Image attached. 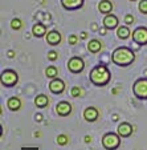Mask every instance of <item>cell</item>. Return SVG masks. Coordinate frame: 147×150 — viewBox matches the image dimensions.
I'll return each mask as SVG.
<instances>
[{
  "mask_svg": "<svg viewBox=\"0 0 147 150\" xmlns=\"http://www.w3.org/2000/svg\"><path fill=\"white\" fill-rule=\"evenodd\" d=\"M135 60V53L127 47H119L111 53V61L118 67H129Z\"/></svg>",
  "mask_w": 147,
  "mask_h": 150,
  "instance_id": "obj_1",
  "label": "cell"
},
{
  "mask_svg": "<svg viewBox=\"0 0 147 150\" xmlns=\"http://www.w3.org/2000/svg\"><path fill=\"white\" fill-rule=\"evenodd\" d=\"M89 79H90V82L96 86H105L106 84H109L111 79L110 71L106 65L103 64H99V65H96L89 73Z\"/></svg>",
  "mask_w": 147,
  "mask_h": 150,
  "instance_id": "obj_2",
  "label": "cell"
},
{
  "mask_svg": "<svg viewBox=\"0 0 147 150\" xmlns=\"http://www.w3.org/2000/svg\"><path fill=\"white\" fill-rule=\"evenodd\" d=\"M121 145V136L118 133H113V132H109V133H105L102 137V146L106 150H115L119 147Z\"/></svg>",
  "mask_w": 147,
  "mask_h": 150,
  "instance_id": "obj_3",
  "label": "cell"
},
{
  "mask_svg": "<svg viewBox=\"0 0 147 150\" xmlns=\"http://www.w3.org/2000/svg\"><path fill=\"white\" fill-rule=\"evenodd\" d=\"M0 81L1 85L6 86V88H12L19 82V74L13 71V69H6V71L1 72V76H0Z\"/></svg>",
  "mask_w": 147,
  "mask_h": 150,
  "instance_id": "obj_4",
  "label": "cell"
},
{
  "mask_svg": "<svg viewBox=\"0 0 147 150\" xmlns=\"http://www.w3.org/2000/svg\"><path fill=\"white\" fill-rule=\"evenodd\" d=\"M133 93L136 98L147 100V79H138L134 82Z\"/></svg>",
  "mask_w": 147,
  "mask_h": 150,
  "instance_id": "obj_5",
  "label": "cell"
},
{
  "mask_svg": "<svg viewBox=\"0 0 147 150\" xmlns=\"http://www.w3.org/2000/svg\"><path fill=\"white\" fill-rule=\"evenodd\" d=\"M133 40L138 45H146L147 44V28L146 27H138L133 31Z\"/></svg>",
  "mask_w": 147,
  "mask_h": 150,
  "instance_id": "obj_6",
  "label": "cell"
},
{
  "mask_svg": "<svg viewBox=\"0 0 147 150\" xmlns=\"http://www.w3.org/2000/svg\"><path fill=\"white\" fill-rule=\"evenodd\" d=\"M84 68H85V62H84V60L78 56L72 57V59L68 61V69L72 72V73H79V72L84 71Z\"/></svg>",
  "mask_w": 147,
  "mask_h": 150,
  "instance_id": "obj_7",
  "label": "cell"
},
{
  "mask_svg": "<svg viewBox=\"0 0 147 150\" xmlns=\"http://www.w3.org/2000/svg\"><path fill=\"white\" fill-rule=\"evenodd\" d=\"M49 91L54 94H61L65 91V82L61 79H53L49 82Z\"/></svg>",
  "mask_w": 147,
  "mask_h": 150,
  "instance_id": "obj_8",
  "label": "cell"
},
{
  "mask_svg": "<svg viewBox=\"0 0 147 150\" xmlns=\"http://www.w3.org/2000/svg\"><path fill=\"white\" fill-rule=\"evenodd\" d=\"M56 113L61 117H66L72 113V105L68 101H61L56 105Z\"/></svg>",
  "mask_w": 147,
  "mask_h": 150,
  "instance_id": "obj_9",
  "label": "cell"
},
{
  "mask_svg": "<svg viewBox=\"0 0 147 150\" xmlns=\"http://www.w3.org/2000/svg\"><path fill=\"white\" fill-rule=\"evenodd\" d=\"M134 132V127L131 126L129 122H122L118 125V129H117V133L122 137V138H126V137H130Z\"/></svg>",
  "mask_w": 147,
  "mask_h": 150,
  "instance_id": "obj_10",
  "label": "cell"
},
{
  "mask_svg": "<svg viewBox=\"0 0 147 150\" xmlns=\"http://www.w3.org/2000/svg\"><path fill=\"white\" fill-rule=\"evenodd\" d=\"M61 6L68 11H76L84 6V0H61Z\"/></svg>",
  "mask_w": 147,
  "mask_h": 150,
  "instance_id": "obj_11",
  "label": "cell"
},
{
  "mask_svg": "<svg viewBox=\"0 0 147 150\" xmlns=\"http://www.w3.org/2000/svg\"><path fill=\"white\" fill-rule=\"evenodd\" d=\"M102 23H103V27L106 29H114L118 27V17L113 13H109L103 17V21H102Z\"/></svg>",
  "mask_w": 147,
  "mask_h": 150,
  "instance_id": "obj_12",
  "label": "cell"
},
{
  "mask_svg": "<svg viewBox=\"0 0 147 150\" xmlns=\"http://www.w3.org/2000/svg\"><path fill=\"white\" fill-rule=\"evenodd\" d=\"M46 42L49 45H58L61 42V33L58 31H49L48 35H46Z\"/></svg>",
  "mask_w": 147,
  "mask_h": 150,
  "instance_id": "obj_13",
  "label": "cell"
},
{
  "mask_svg": "<svg viewBox=\"0 0 147 150\" xmlns=\"http://www.w3.org/2000/svg\"><path fill=\"white\" fill-rule=\"evenodd\" d=\"M98 116H99V112L97 110L94 106H89V108H86L85 110H84V118H85L86 121H89V122L97 121Z\"/></svg>",
  "mask_w": 147,
  "mask_h": 150,
  "instance_id": "obj_14",
  "label": "cell"
},
{
  "mask_svg": "<svg viewBox=\"0 0 147 150\" xmlns=\"http://www.w3.org/2000/svg\"><path fill=\"white\" fill-rule=\"evenodd\" d=\"M98 11L103 15H109L113 11V3L110 0H102L98 3Z\"/></svg>",
  "mask_w": 147,
  "mask_h": 150,
  "instance_id": "obj_15",
  "label": "cell"
},
{
  "mask_svg": "<svg viewBox=\"0 0 147 150\" xmlns=\"http://www.w3.org/2000/svg\"><path fill=\"white\" fill-rule=\"evenodd\" d=\"M46 33V25L45 24H41V23H36L32 28V35L36 37H43L45 36Z\"/></svg>",
  "mask_w": 147,
  "mask_h": 150,
  "instance_id": "obj_16",
  "label": "cell"
},
{
  "mask_svg": "<svg viewBox=\"0 0 147 150\" xmlns=\"http://www.w3.org/2000/svg\"><path fill=\"white\" fill-rule=\"evenodd\" d=\"M7 106H8L9 110L16 112L21 108V101H20L19 97H11V98H8V101H7Z\"/></svg>",
  "mask_w": 147,
  "mask_h": 150,
  "instance_id": "obj_17",
  "label": "cell"
},
{
  "mask_svg": "<svg viewBox=\"0 0 147 150\" xmlns=\"http://www.w3.org/2000/svg\"><path fill=\"white\" fill-rule=\"evenodd\" d=\"M101 48H102V42L97 39L90 40L89 44H88V49H89V52H91V53H97V52H99Z\"/></svg>",
  "mask_w": 147,
  "mask_h": 150,
  "instance_id": "obj_18",
  "label": "cell"
},
{
  "mask_svg": "<svg viewBox=\"0 0 147 150\" xmlns=\"http://www.w3.org/2000/svg\"><path fill=\"white\" fill-rule=\"evenodd\" d=\"M34 104H36L37 108H45L46 105L49 104V98L45 96V94H39V96L34 98Z\"/></svg>",
  "mask_w": 147,
  "mask_h": 150,
  "instance_id": "obj_19",
  "label": "cell"
},
{
  "mask_svg": "<svg viewBox=\"0 0 147 150\" xmlns=\"http://www.w3.org/2000/svg\"><path fill=\"white\" fill-rule=\"evenodd\" d=\"M130 35H131L130 29H129L126 25H122V27H119V28L117 29V36H118L121 40L129 39V37H130Z\"/></svg>",
  "mask_w": 147,
  "mask_h": 150,
  "instance_id": "obj_20",
  "label": "cell"
},
{
  "mask_svg": "<svg viewBox=\"0 0 147 150\" xmlns=\"http://www.w3.org/2000/svg\"><path fill=\"white\" fill-rule=\"evenodd\" d=\"M57 74H58V71H57L56 67L51 65V67H48V68H46V71H45V76L48 77V79H51V80L57 79Z\"/></svg>",
  "mask_w": 147,
  "mask_h": 150,
  "instance_id": "obj_21",
  "label": "cell"
},
{
  "mask_svg": "<svg viewBox=\"0 0 147 150\" xmlns=\"http://www.w3.org/2000/svg\"><path fill=\"white\" fill-rule=\"evenodd\" d=\"M21 27H23V21H21V20L17 19V17L12 19V21H11V28L12 29H16V31H19Z\"/></svg>",
  "mask_w": 147,
  "mask_h": 150,
  "instance_id": "obj_22",
  "label": "cell"
},
{
  "mask_svg": "<svg viewBox=\"0 0 147 150\" xmlns=\"http://www.w3.org/2000/svg\"><path fill=\"white\" fill-rule=\"evenodd\" d=\"M57 144L58 145H61V146H65L66 144L69 142V138H68V136H65V134H60L58 137H57Z\"/></svg>",
  "mask_w": 147,
  "mask_h": 150,
  "instance_id": "obj_23",
  "label": "cell"
},
{
  "mask_svg": "<svg viewBox=\"0 0 147 150\" xmlns=\"http://www.w3.org/2000/svg\"><path fill=\"white\" fill-rule=\"evenodd\" d=\"M138 8H139V11H141L142 13L147 15V0H141V1H139Z\"/></svg>",
  "mask_w": 147,
  "mask_h": 150,
  "instance_id": "obj_24",
  "label": "cell"
},
{
  "mask_svg": "<svg viewBox=\"0 0 147 150\" xmlns=\"http://www.w3.org/2000/svg\"><path fill=\"white\" fill-rule=\"evenodd\" d=\"M82 94V91L79 86H73L72 88V97H79Z\"/></svg>",
  "mask_w": 147,
  "mask_h": 150,
  "instance_id": "obj_25",
  "label": "cell"
},
{
  "mask_svg": "<svg viewBox=\"0 0 147 150\" xmlns=\"http://www.w3.org/2000/svg\"><path fill=\"white\" fill-rule=\"evenodd\" d=\"M124 23L127 24V25H131V24L134 23V16L133 15H126V17H124Z\"/></svg>",
  "mask_w": 147,
  "mask_h": 150,
  "instance_id": "obj_26",
  "label": "cell"
},
{
  "mask_svg": "<svg viewBox=\"0 0 147 150\" xmlns=\"http://www.w3.org/2000/svg\"><path fill=\"white\" fill-rule=\"evenodd\" d=\"M57 57H58V54H57V52H54V51H51L48 53V60H51V61L57 60Z\"/></svg>",
  "mask_w": 147,
  "mask_h": 150,
  "instance_id": "obj_27",
  "label": "cell"
},
{
  "mask_svg": "<svg viewBox=\"0 0 147 150\" xmlns=\"http://www.w3.org/2000/svg\"><path fill=\"white\" fill-rule=\"evenodd\" d=\"M77 40H78V37H77L76 35H70V36H69V44L74 45V44H77Z\"/></svg>",
  "mask_w": 147,
  "mask_h": 150,
  "instance_id": "obj_28",
  "label": "cell"
},
{
  "mask_svg": "<svg viewBox=\"0 0 147 150\" xmlns=\"http://www.w3.org/2000/svg\"><path fill=\"white\" fill-rule=\"evenodd\" d=\"M79 37H81L82 40H85L86 37H88V33H86V32H81V35H79Z\"/></svg>",
  "mask_w": 147,
  "mask_h": 150,
  "instance_id": "obj_29",
  "label": "cell"
},
{
  "mask_svg": "<svg viewBox=\"0 0 147 150\" xmlns=\"http://www.w3.org/2000/svg\"><path fill=\"white\" fill-rule=\"evenodd\" d=\"M34 118H36V121H43V116H41V114H36V117H34Z\"/></svg>",
  "mask_w": 147,
  "mask_h": 150,
  "instance_id": "obj_30",
  "label": "cell"
},
{
  "mask_svg": "<svg viewBox=\"0 0 147 150\" xmlns=\"http://www.w3.org/2000/svg\"><path fill=\"white\" fill-rule=\"evenodd\" d=\"M85 142H86V144H90V142H91V137L90 136H85Z\"/></svg>",
  "mask_w": 147,
  "mask_h": 150,
  "instance_id": "obj_31",
  "label": "cell"
},
{
  "mask_svg": "<svg viewBox=\"0 0 147 150\" xmlns=\"http://www.w3.org/2000/svg\"><path fill=\"white\" fill-rule=\"evenodd\" d=\"M8 57H9V59L15 57V52H13V51H8Z\"/></svg>",
  "mask_w": 147,
  "mask_h": 150,
  "instance_id": "obj_32",
  "label": "cell"
},
{
  "mask_svg": "<svg viewBox=\"0 0 147 150\" xmlns=\"http://www.w3.org/2000/svg\"><path fill=\"white\" fill-rule=\"evenodd\" d=\"M99 35H106V28L99 29Z\"/></svg>",
  "mask_w": 147,
  "mask_h": 150,
  "instance_id": "obj_33",
  "label": "cell"
},
{
  "mask_svg": "<svg viewBox=\"0 0 147 150\" xmlns=\"http://www.w3.org/2000/svg\"><path fill=\"white\" fill-rule=\"evenodd\" d=\"M118 93V89H113V94H117Z\"/></svg>",
  "mask_w": 147,
  "mask_h": 150,
  "instance_id": "obj_34",
  "label": "cell"
},
{
  "mask_svg": "<svg viewBox=\"0 0 147 150\" xmlns=\"http://www.w3.org/2000/svg\"><path fill=\"white\" fill-rule=\"evenodd\" d=\"M130 1H135V0H130Z\"/></svg>",
  "mask_w": 147,
  "mask_h": 150,
  "instance_id": "obj_35",
  "label": "cell"
}]
</instances>
